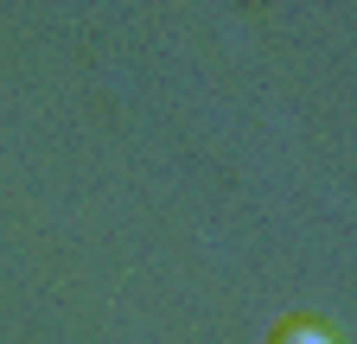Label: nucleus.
Here are the masks:
<instances>
[{"label":"nucleus","instance_id":"1","mask_svg":"<svg viewBox=\"0 0 357 344\" xmlns=\"http://www.w3.org/2000/svg\"><path fill=\"white\" fill-rule=\"evenodd\" d=\"M268 344H338V338H332V325H319V319L300 313V319H281L275 331H268Z\"/></svg>","mask_w":357,"mask_h":344}]
</instances>
